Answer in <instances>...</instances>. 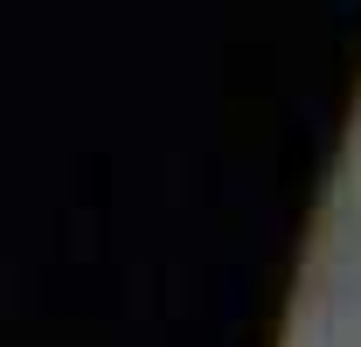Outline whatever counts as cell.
Wrapping results in <instances>:
<instances>
[{
	"mask_svg": "<svg viewBox=\"0 0 361 347\" xmlns=\"http://www.w3.org/2000/svg\"><path fill=\"white\" fill-rule=\"evenodd\" d=\"M341 195H348V216L361 222V139L348 146V167H341Z\"/></svg>",
	"mask_w": 361,
	"mask_h": 347,
	"instance_id": "obj_1",
	"label": "cell"
}]
</instances>
